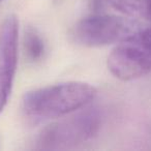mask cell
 Here are the masks:
<instances>
[{
	"mask_svg": "<svg viewBox=\"0 0 151 151\" xmlns=\"http://www.w3.org/2000/svg\"><path fill=\"white\" fill-rule=\"evenodd\" d=\"M96 89L84 82H64L27 92L22 112L31 122L61 118L73 113L94 99Z\"/></svg>",
	"mask_w": 151,
	"mask_h": 151,
	"instance_id": "6da1fadb",
	"label": "cell"
},
{
	"mask_svg": "<svg viewBox=\"0 0 151 151\" xmlns=\"http://www.w3.org/2000/svg\"><path fill=\"white\" fill-rule=\"evenodd\" d=\"M139 28L127 18L107 14H94L80 20L70 30L73 42L83 47H104L119 44Z\"/></svg>",
	"mask_w": 151,
	"mask_h": 151,
	"instance_id": "7a4b0ae2",
	"label": "cell"
},
{
	"mask_svg": "<svg viewBox=\"0 0 151 151\" xmlns=\"http://www.w3.org/2000/svg\"><path fill=\"white\" fill-rule=\"evenodd\" d=\"M112 75L123 81L144 77L151 71V27L139 29L113 50L108 58Z\"/></svg>",
	"mask_w": 151,
	"mask_h": 151,
	"instance_id": "3957f363",
	"label": "cell"
},
{
	"mask_svg": "<svg viewBox=\"0 0 151 151\" xmlns=\"http://www.w3.org/2000/svg\"><path fill=\"white\" fill-rule=\"evenodd\" d=\"M101 123L97 109L84 110L44 128L38 136L37 145L42 149H61L82 144L99 132Z\"/></svg>",
	"mask_w": 151,
	"mask_h": 151,
	"instance_id": "277c9868",
	"label": "cell"
},
{
	"mask_svg": "<svg viewBox=\"0 0 151 151\" xmlns=\"http://www.w3.org/2000/svg\"><path fill=\"white\" fill-rule=\"evenodd\" d=\"M19 23L15 16L5 19L0 31V113L11 95L18 63Z\"/></svg>",
	"mask_w": 151,
	"mask_h": 151,
	"instance_id": "5b68a950",
	"label": "cell"
},
{
	"mask_svg": "<svg viewBox=\"0 0 151 151\" xmlns=\"http://www.w3.org/2000/svg\"><path fill=\"white\" fill-rule=\"evenodd\" d=\"M91 4L96 12L113 7L126 15H145V0H91Z\"/></svg>",
	"mask_w": 151,
	"mask_h": 151,
	"instance_id": "8992f818",
	"label": "cell"
},
{
	"mask_svg": "<svg viewBox=\"0 0 151 151\" xmlns=\"http://www.w3.org/2000/svg\"><path fill=\"white\" fill-rule=\"evenodd\" d=\"M23 46L26 57L31 62H37L44 57L46 50L45 42L40 33L33 28L29 27L25 31Z\"/></svg>",
	"mask_w": 151,
	"mask_h": 151,
	"instance_id": "52a82bcc",
	"label": "cell"
},
{
	"mask_svg": "<svg viewBox=\"0 0 151 151\" xmlns=\"http://www.w3.org/2000/svg\"><path fill=\"white\" fill-rule=\"evenodd\" d=\"M145 16L151 20V0H145Z\"/></svg>",
	"mask_w": 151,
	"mask_h": 151,
	"instance_id": "ba28073f",
	"label": "cell"
}]
</instances>
